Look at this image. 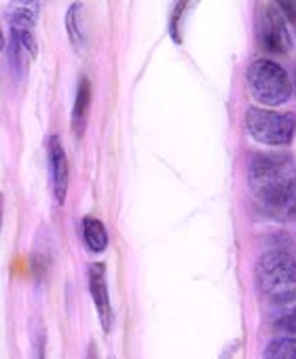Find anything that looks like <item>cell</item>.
I'll use <instances>...</instances> for the list:
<instances>
[{
	"label": "cell",
	"instance_id": "cell-10",
	"mask_svg": "<svg viewBox=\"0 0 296 359\" xmlns=\"http://www.w3.org/2000/svg\"><path fill=\"white\" fill-rule=\"evenodd\" d=\"M83 239H85V245L93 254H102L108 248V233H106V226L102 224V220H97L93 216H85L83 218Z\"/></svg>",
	"mask_w": 296,
	"mask_h": 359
},
{
	"label": "cell",
	"instance_id": "cell-11",
	"mask_svg": "<svg viewBox=\"0 0 296 359\" xmlns=\"http://www.w3.org/2000/svg\"><path fill=\"white\" fill-rule=\"evenodd\" d=\"M81 13H83V5H79V3H72L70 9H68V13H66V30H68V36H70L72 47H76L79 51L85 45V32H83V26H81Z\"/></svg>",
	"mask_w": 296,
	"mask_h": 359
},
{
	"label": "cell",
	"instance_id": "cell-5",
	"mask_svg": "<svg viewBox=\"0 0 296 359\" xmlns=\"http://www.w3.org/2000/svg\"><path fill=\"white\" fill-rule=\"evenodd\" d=\"M256 41L267 53H288L292 39L279 5H260L256 11Z\"/></svg>",
	"mask_w": 296,
	"mask_h": 359
},
{
	"label": "cell",
	"instance_id": "cell-8",
	"mask_svg": "<svg viewBox=\"0 0 296 359\" xmlns=\"http://www.w3.org/2000/svg\"><path fill=\"white\" fill-rule=\"evenodd\" d=\"M89 292L93 298V306L97 311V319L102 323V330L106 334H110L112 330V321H114V313H112V304H110V294H108V281H106V266L100 264H91L89 273Z\"/></svg>",
	"mask_w": 296,
	"mask_h": 359
},
{
	"label": "cell",
	"instance_id": "cell-3",
	"mask_svg": "<svg viewBox=\"0 0 296 359\" xmlns=\"http://www.w3.org/2000/svg\"><path fill=\"white\" fill-rule=\"evenodd\" d=\"M248 87L256 102L264 106H281L292 97V81L288 72L273 60H256L248 68Z\"/></svg>",
	"mask_w": 296,
	"mask_h": 359
},
{
	"label": "cell",
	"instance_id": "cell-12",
	"mask_svg": "<svg viewBox=\"0 0 296 359\" xmlns=\"http://www.w3.org/2000/svg\"><path fill=\"white\" fill-rule=\"evenodd\" d=\"M264 359H296V338H275L267 351H264Z\"/></svg>",
	"mask_w": 296,
	"mask_h": 359
},
{
	"label": "cell",
	"instance_id": "cell-6",
	"mask_svg": "<svg viewBox=\"0 0 296 359\" xmlns=\"http://www.w3.org/2000/svg\"><path fill=\"white\" fill-rule=\"evenodd\" d=\"M39 9H41L39 3H24L9 18L11 39L18 43V47L30 60H34L36 51H39V43H36V13H39Z\"/></svg>",
	"mask_w": 296,
	"mask_h": 359
},
{
	"label": "cell",
	"instance_id": "cell-4",
	"mask_svg": "<svg viewBox=\"0 0 296 359\" xmlns=\"http://www.w3.org/2000/svg\"><path fill=\"white\" fill-rule=\"evenodd\" d=\"M248 133L264 146H285L294 137L296 116L292 112H273L267 108H248L245 112Z\"/></svg>",
	"mask_w": 296,
	"mask_h": 359
},
{
	"label": "cell",
	"instance_id": "cell-7",
	"mask_svg": "<svg viewBox=\"0 0 296 359\" xmlns=\"http://www.w3.org/2000/svg\"><path fill=\"white\" fill-rule=\"evenodd\" d=\"M47 161H49V173H51V189L53 197L60 205H64L66 195H68V180H70V169H68V156L64 152V146L58 135L47 137Z\"/></svg>",
	"mask_w": 296,
	"mask_h": 359
},
{
	"label": "cell",
	"instance_id": "cell-13",
	"mask_svg": "<svg viewBox=\"0 0 296 359\" xmlns=\"http://www.w3.org/2000/svg\"><path fill=\"white\" fill-rule=\"evenodd\" d=\"M277 327H281L283 332L296 334V309H290L288 313H283L277 321Z\"/></svg>",
	"mask_w": 296,
	"mask_h": 359
},
{
	"label": "cell",
	"instance_id": "cell-1",
	"mask_svg": "<svg viewBox=\"0 0 296 359\" xmlns=\"http://www.w3.org/2000/svg\"><path fill=\"white\" fill-rule=\"evenodd\" d=\"M248 175L267 216L279 222L296 220V167L288 154H254Z\"/></svg>",
	"mask_w": 296,
	"mask_h": 359
},
{
	"label": "cell",
	"instance_id": "cell-2",
	"mask_svg": "<svg viewBox=\"0 0 296 359\" xmlns=\"http://www.w3.org/2000/svg\"><path fill=\"white\" fill-rule=\"evenodd\" d=\"M256 285L262 296L288 304L296 296V260L283 250H269L256 262Z\"/></svg>",
	"mask_w": 296,
	"mask_h": 359
},
{
	"label": "cell",
	"instance_id": "cell-9",
	"mask_svg": "<svg viewBox=\"0 0 296 359\" xmlns=\"http://www.w3.org/2000/svg\"><path fill=\"white\" fill-rule=\"evenodd\" d=\"M89 108H91V83L87 76L79 79V87H76V97H74V106H72V131L76 137H81L87 129V121H89Z\"/></svg>",
	"mask_w": 296,
	"mask_h": 359
},
{
	"label": "cell",
	"instance_id": "cell-14",
	"mask_svg": "<svg viewBox=\"0 0 296 359\" xmlns=\"http://www.w3.org/2000/svg\"><path fill=\"white\" fill-rule=\"evenodd\" d=\"M279 9H281L283 18H288L296 28V3H279Z\"/></svg>",
	"mask_w": 296,
	"mask_h": 359
}]
</instances>
